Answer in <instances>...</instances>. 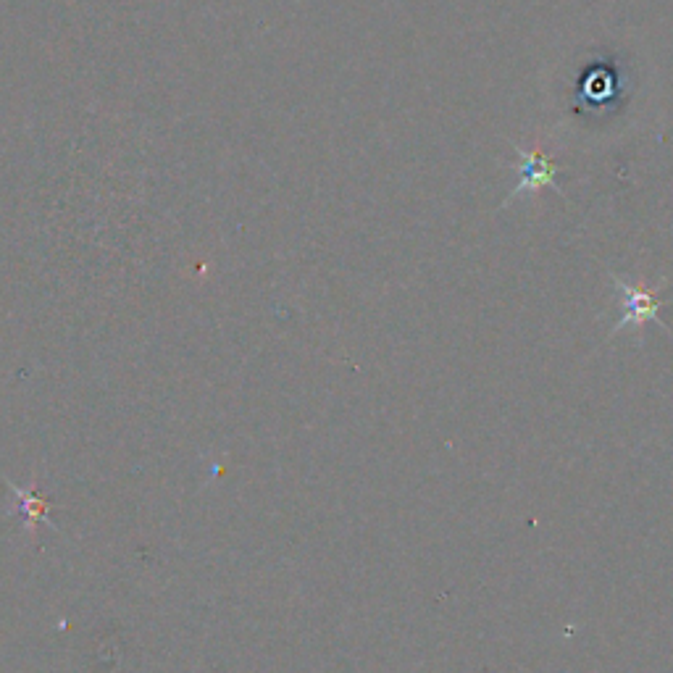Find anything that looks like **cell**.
<instances>
[{
    "instance_id": "7a4b0ae2",
    "label": "cell",
    "mask_w": 673,
    "mask_h": 673,
    "mask_svg": "<svg viewBox=\"0 0 673 673\" xmlns=\"http://www.w3.org/2000/svg\"><path fill=\"white\" fill-rule=\"evenodd\" d=\"M610 279L616 282V290L618 295H621V319H618L616 326L610 329V337L621 332V329H629V326L637 329V326L647 324V321H655V324L666 329V324H663L658 316L660 305L663 303H660L658 295H655L663 284H655V290H639L637 284L621 279L616 271H610Z\"/></svg>"
},
{
    "instance_id": "6da1fadb",
    "label": "cell",
    "mask_w": 673,
    "mask_h": 673,
    "mask_svg": "<svg viewBox=\"0 0 673 673\" xmlns=\"http://www.w3.org/2000/svg\"><path fill=\"white\" fill-rule=\"evenodd\" d=\"M513 150H516L518 161L508 163V169L516 171V187H513V190L508 192V198L503 200V208L511 206L518 195H532V192L545 190V187L555 190L560 198H563V190H560L558 182H555L558 163H555L553 158L545 156V153L537 148H521L516 142H513Z\"/></svg>"
},
{
    "instance_id": "3957f363",
    "label": "cell",
    "mask_w": 673,
    "mask_h": 673,
    "mask_svg": "<svg viewBox=\"0 0 673 673\" xmlns=\"http://www.w3.org/2000/svg\"><path fill=\"white\" fill-rule=\"evenodd\" d=\"M16 495L22 497V511H27V521L29 524H35L37 518L43 516L45 511H48V505H45V500H37L35 495H29V492H19V489H14Z\"/></svg>"
}]
</instances>
